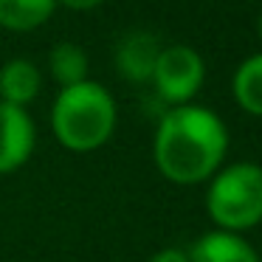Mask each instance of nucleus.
<instances>
[{"label": "nucleus", "instance_id": "nucleus-14", "mask_svg": "<svg viewBox=\"0 0 262 262\" xmlns=\"http://www.w3.org/2000/svg\"><path fill=\"white\" fill-rule=\"evenodd\" d=\"M256 31H259V40H262V14H259V23H256Z\"/></svg>", "mask_w": 262, "mask_h": 262}, {"label": "nucleus", "instance_id": "nucleus-1", "mask_svg": "<svg viewBox=\"0 0 262 262\" xmlns=\"http://www.w3.org/2000/svg\"><path fill=\"white\" fill-rule=\"evenodd\" d=\"M228 130L209 107L181 104L161 116L152 141V161L166 181L178 186L203 183L223 166Z\"/></svg>", "mask_w": 262, "mask_h": 262}, {"label": "nucleus", "instance_id": "nucleus-5", "mask_svg": "<svg viewBox=\"0 0 262 262\" xmlns=\"http://www.w3.org/2000/svg\"><path fill=\"white\" fill-rule=\"evenodd\" d=\"M37 144V130L26 107L0 102V175L17 172L29 164Z\"/></svg>", "mask_w": 262, "mask_h": 262}, {"label": "nucleus", "instance_id": "nucleus-8", "mask_svg": "<svg viewBox=\"0 0 262 262\" xmlns=\"http://www.w3.org/2000/svg\"><path fill=\"white\" fill-rule=\"evenodd\" d=\"M42 88L40 68L29 59H12L0 68V102L26 107L37 99Z\"/></svg>", "mask_w": 262, "mask_h": 262}, {"label": "nucleus", "instance_id": "nucleus-10", "mask_svg": "<svg viewBox=\"0 0 262 262\" xmlns=\"http://www.w3.org/2000/svg\"><path fill=\"white\" fill-rule=\"evenodd\" d=\"M231 91L245 113L262 119V54H254L239 62L231 79Z\"/></svg>", "mask_w": 262, "mask_h": 262}, {"label": "nucleus", "instance_id": "nucleus-6", "mask_svg": "<svg viewBox=\"0 0 262 262\" xmlns=\"http://www.w3.org/2000/svg\"><path fill=\"white\" fill-rule=\"evenodd\" d=\"M158 54H161V46L152 34L133 31V34L121 37V42L116 46V68L127 82L144 85V82L152 79Z\"/></svg>", "mask_w": 262, "mask_h": 262}, {"label": "nucleus", "instance_id": "nucleus-9", "mask_svg": "<svg viewBox=\"0 0 262 262\" xmlns=\"http://www.w3.org/2000/svg\"><path fill=\"white\" fill-rule=\"evenodd\" d=\"M57 9V0H0V26L9 31L40 29Z\"/></svg>", "mask_w": 262, "mask_h": 262}, {"label": "nucleus", "instance_id": "nucleus-7", "mask_svg": "<svg viewBox=\"0 0 262 262\" xmlns=\"http://www.w3.org/2000/svg\"><path fill=\"white\" fill-rule=\"evenodd\" d=\"M189 262H262L256 248L245 237L231 231H206L186 251Z\"/></svg>", "mask_w": 262, "mask_h": 262}, {"label": "nucleus", "instance_id": "nucleus-3", "mask_svg": "<svg viewBox=\"0 0 262 262\" xmlns=\"http://www.w3.org/2000/svg\"><path fill=\"white\" fill-rule=\"evenodd\" d=\"M206 211L220 231H248L262 223V166L254 161L220 166L209 178Z\"/></svg>", "mask_w": 262, "mask_h": 262}, {"label": "nucleus", "instance_id": "nucleus-2", "mask_svg": "<svg viewBox=\"0 0 262 262\" xmlns=\"http://www.w3.org/2000/svg\"><path fill=\"white\" fill-rule=\"evenodd\" d=\"M51 130L71 152H93L104 147L116 130V102L99 82L62 88L51 107Z\"/></svg>", "mask_w": 262, "mask_h": 262}, {"label": "nucleus", "instance_id": "nucleus-11", "mask_svg": "<svg viewBox=\"0 0 262 262\" xmlns=\"http://www.w3.org/2000/svg\"><path fill=\"white\" fill-rule=\"evenodd\" d=\"M48 65H51L54 79L62 88L79 85L88 79V54L76 42H57L48 54Z\"/></svg>", "mask_w": 262, "mask_h": 262}, {"label": "nucleus", "instance_id": "nucleus-4", "mask_svg": "<svg viewBox=\"0 0 262 262\" xmlns=\"http://www.w3.org/2000/svg\"><path fill=\"white\" fill-rule=\"evenodd\" d=\"M203 57L189 46H169L161 48L149 82L155 85V93L164 102H169L172 107H181V104H192V99L203 88Z\"/></svg>", "mask_w": 262, "mask_h": 262}, {"label": "nucleus", "instance_id": "nucleus-12", "mask_svg": "<svg viewBox=\"0 0 262 262\" xmlns=\"http://www.w3.org/2000/svg\"><path fill=\"white\" fill-rule=\"evenodd\" d=\"M149 262H189V256H186V251H181V248H164Z\"/></svg>", "mask_w": 262, "mask_h": 262}, {"label": "nucleus", "instance_id": "nucleus-13", "mask_svg": "<svg viewBox=\"0 0 262 262\" xmlns=\"http://www.w3.org/2000/svg\"><path fill=\"white\" fill-rule=\"evenodd\" d=\"M57 3H62V6L74 9V12H88V9H96V6H102L104 0H57Z\"/></svg>", "mask_w": 262, "mask_h": 262}]
</instances>
